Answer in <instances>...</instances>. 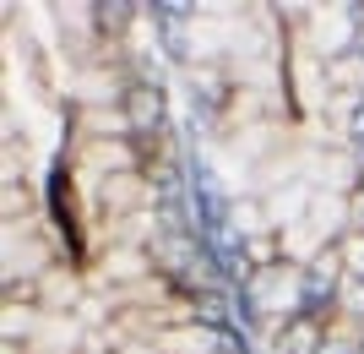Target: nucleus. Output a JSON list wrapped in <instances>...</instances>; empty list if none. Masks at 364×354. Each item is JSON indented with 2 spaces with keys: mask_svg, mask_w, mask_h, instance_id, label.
I'll use <instances>...</instances> for the list:
<instances>
[{
  "mask_svg": "<svg viewBox=\"0 0 364 354\" xmlns=\"http://www.w3.org/2000/svg\"><path fill=\"white\" fill-rule=\"evenodd\" d=\"M343 202H348V234H364V185H353Z\"/></svg>",
  "mask_w": 364,
  "mask_h": 354,
  "instance_id": "39448f33",
  "label": "nucleus"
},
{
  "mask_svg": "<svg viewBox=\"0 0 364 354\" xmlns=\"http://www.w3.org/2000/svg\"><path fill=\"white\" fill-rule=\"evenodd\" d=\"M0 213H6V224H33L38 218V202H33V180H16V185H6V202H0Z\"/></svg>",
  "mask_w": 364,
  "mask_h": 354,
  "instance_id": "7ed1b4c3",
  "label": "nucleus"
},
{
  "mask_svg": "<svg viewBox=\"0 0 364 354\" xmlns=\"http://www.w3.org/2000/svg\"><path fill=\"white\" fill-rule=\"evenodd\" d=\"M359 185H364V158H359Z\"/></svg>",
  "mask_w": 364,
  "mask_h": 354,
  "instance_id": "423d86ee",
  "label": "nucleus"
},
{
  "mask_svg": "<svg viewBox=\"0 0 364 354\" xmlns=\"http://www.w3.org/2000/svg\"><path fill=\"white\" fill-rule=\"evenodd\" d=\"M120 109H125V120H131L136 137H158V131H168V88H164V82L125 77Z\"/></svg>",
  "mask_w": 364,
  "mask_h": 354,
  "instance_id": "f257e3e1",
  "label": "nucleus"
},
{
  "mask_svg": "<svg viewBox=\"0 0 364 354\" xmlns=\"http://www.w3.org/2000/svg\"><path fill=\"white\" fill-rule=\"evenodd\" d=\"M332 316H321V311L289 316V322L272 333V354H326V343H332Z\"/></svg>",
  "mask_w": 364,
  "mask_h": 354,
  "instance_id": "f03ea898",
  "label": "nucleus"
},
{
  "mask_svg": "<svg viewBox=\"0 0 364 354\" xmlns=\"http://www.w3.org/2000/svg\"><path fill=\"white\" fill-rule=\"evenodd\" d=\"M337 246H343V262H348V278H359V283H364V234H343Z\"/></svg>",
  "mask_w": 364,
  "mask_h": 354,
  "instance_id": "20e7f679",
  "label": "nucleus"
}]
</instances>
